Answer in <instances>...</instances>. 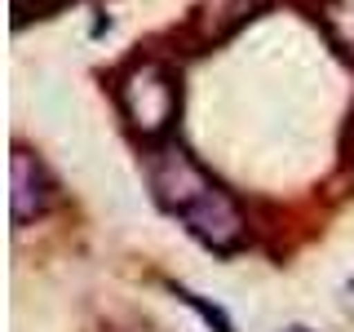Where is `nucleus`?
Listing matches in <instances>:
<instances>
[{"label":"nucleus","mask_w":354,"mask_h":332,"mask_svg":"<svg viewBox=\"0 0 354 332\" xmlns=\"http://www.w3.org/2000/svg\"><path fill=\"white\" fill-rule=\"evenodd\" d=\"M147 182L155 204L182 221V230L208 252L235 257L239 248H248V213L177 138L147 151Z\"/></svg>","instance_id":"nucleus-1"},{"label":"nucleus","mask_w":354,"mask_h":332,"mask_svg":"<svg viewBox=\"0 0 354 332\" xmlns=\"http://www.w3.org/2000/svg\"><path fill=\"white\" fill-rule=\"evenodd\" d=\"M319 27L346 62H354V0H319Z\"/></svg>","instance_id":"nucleus-4"},{"label":"nucleus","mask_w":354,"mask_h":332,"mask_svg":"<svg viewBox=\"0 0 354 332\" xmlns=\"http://www.w3.org/2000/svg\"><path fill=\"white\" fill-rule=\"evenodd\" d=\"M66 5H80V0H14V22H18V27H27V22L62 14Z\"/></svg>","instance_id":"nucleus-6"},{"label":"nucleus","mask_w":354,"mask_h":332,"mask_svg":"<svg viewBox=\"0 0 354 332\" xmlns=\"http://www.w3.org/2000/svg\"><path fill=\"white\" fill-rule=\"evenodd\" d=\"M169 288H173V297H177V302H186V306H191V310H195V315L204 319V324L213 328V332H235V324H230V319L221 315L217 306H208L199 293H191V288H182V284H169Z\"/></svg>","instance_id":"nucleus-5"},{"label":"nucleus","mask_w":354,"mask_h":332,"mask_svg":"<svg viewBox=\"0 0 354 332\" xmlns=\"http://www.w3.org/2000/svg\"><path fill=\"white\" fill-rule=\"evenodd\" d=\"M9 186H14V191H9V217H14V226L40 221L53 208V199H58L53 173L44 169V160L31 155L27 147H14V155H9Z\"/></svg>","instance_id":"nucleus-3"},{"label":"nucleus","mask_w":354,"mask_h":332,"mask_svg":"<svg viewBox=\"0 0 354 332\" xmlns=\"http://www.w3.org/2000/svg\"><path fill=\"white\" fill-rule=\"evenodd\" d=\"M111 98H115L133 138L160 147L173 138L177 116H182V71L160 53H138L115 71Z\"/></svg>","instance_id":"nucleus-2"}]
</instances>
